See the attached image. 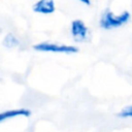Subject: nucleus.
Wrapping results in <instances>:
<instances>
[{"label": "nucleus", "mask_w": 132, "mask_h": 132, "mask_svg": "<svg viewBox=\"0 0 132 132\" xmlns=\"http://www.w3.org/2000/svg\"><path fill=\"white\" fill-rule=\"evenodd\" d=\"M131 19V13L124 10L119 14L113 13L109 8H105L99 19V27L103 30H112L126 25Z\"/></svg>", "instance_id": "nucleus-1"}, {"label": "nucleus", "mask_w": 132, "mask_h": 132, "mask_svg": "<svg viewBox=\"0 0 132 132\" xmlns=\"http://www.w3.org/2000/svg\"><path fill=\"white\" fill-rule=\"evenodd\" d=\"M33 50L36 52L43 53H58V54H75L78 52L76 45L71 44H60L51 41H42L33 45Z\"/></svg>", "instance_id": "nucleus-2"}, {"label": "nucleus", "mask_w": 132, "mask_h": 132, "mask_svg": "<svg viewBox=\"0 0 132 132\" xmlns=\"http://www.w3.org/2000/svg\"><path fill=\"white\" fill-rule=\"evenodd\" d=\"M70 35L75 42H85L90 38V31L84 21L75 19L70 23Z\"/></svg>", "instance_id": "nucleus-3"}, {"label": "nucleus", "mask_w": 132, "mask_h": 132, "mask_svg": "<svg viewBox=\"0 0 132 132\" xmlns=\"http://www.w3.org/2000/svg\"><path fill=\"white\" fill-rule=\"evenodd\" d=\"M32 10L36 13L51 14L56 10V4L54 0H38L32 5Z\"/></svg>", "instance_id": "nucleus-4"}, {"label": "nucleus", "mask_w": 132, "mask_h": 132, "mask_svg": "<svg viewBox=\"0 0 132 132\" xmlns=\"http://www.w3.org/2000/svg\"><path fill=\"white\" fill-rule=\"evenodd\" d=\"M31 110L25 107H20V108H13V109H8V110H4L0 113V122H4L6 120H10L13 118H18V117H25V118H29L31 117Z\"/></svg>", "instance_id": "nucleus-5"}, {"label": "nucleus", "mask_w": 132, "mask_h": 132, "mask_svg": "<svg viewBox=\"0 0 132 132\" xmlns=\"http://www.w3.org/2000/svg\"><path fill=\"white\" fill-rule=\"evenodd\" d=\"M2 43H3V45H4L6 48H13V47L19 46L20 43H21V41H20V39H19L12 32H8V33L5 34V36L3 37Z\"/></svg>", "instance_id": "nucleus-6"}, {"label": "nucleus", "mask_w": 132, "mask_h": 132, "mask_svg": "<svg viewBox=\"0 0 132 132\" xmlns=\"http://www.w3.org/2000/svg\"><path fill=\"white\" fill-rule=\"evenodd\" d=\"M117 117L120 119H132V104L123 107L117 113Z\"/></svg>", "instance_id": "nucleus-7"}, {"label": "nucleus", "mask_w": 132, "mask_h": 132, "mask_svg": "<svg viewBox=\"0 0 132 132\" xmlns=\"http://www.w3.org/2000/svg\"><path fill=\"white\" fill-rule=\"evenodd\" d=\"M79 2L81 3V4H85V5H91L92 4V2L90 1V0H79Z\"/></svg>", "instance_id": "nucleus-8"}]
</instances>
